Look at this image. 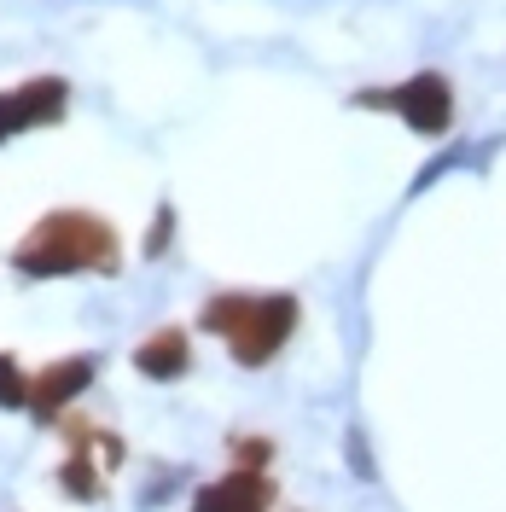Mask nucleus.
<instances>
[{
  "mask_svg": "<svg viewBox=\"0 0 506 512\" xmlns=\"http://www.w3.org/2000/svg\"><path fill=\"white\" fill-rule=\"evenodd\" d=\"M18 274L30 280H59V274H117V233L88 216V210H53L24 233L18 245Z\"/></svg>",
  "mask_w": 506,
  "mask_h": 512,
  "instance_id": "obj_1",
  "label": "nucleus"
},
{
  "mask_svg": "<svg viewBox=\"0 0 506 512\" xmlns=\"http://www.w3.org/2000/svg\"><path fill=\"white\" fill-rule=\"evenodd\" d=\"M204 332L227 338L239 367H268L297 332V297H210Z\"/></svg>",
  "mask_w": 506,
  "mask_h": 512,
  "instance_id": "obj_2",
  "label": "nucleus"
},
{
  "mask_svg": "<svg viewBox=\"0 0 506 512\" xmlns=\"http://www.w3.org/2000/svg\"><path fill=\"white\" fill-rule=\"evenodd\" d=\"M361 105H390L413 134H448V123H454V88H448V76H437V70H419L402 88L367 94Z\"/></svg>",
  "mask_w": 506,
  "mask_h": 512,
  "instance_id": "obj_3",
  "label": "nucleus"
},
{
  "mask_svg": "<svg viewBox=\"0 0 506 512\" xmlns=\"http://www.w3.org/2000/svg\"><path fill=\"white\" fill-rule=\"evenodd\" d=\"M64 105H70L64 76H35V82H24V88L0 94V146H6L12 134L35 128V123H59Z\"/></svg>",
  "mask_w": 506,
  "mask_h": 512,
  "instance_id": "obj_4",
  "label": "nucleus"
},
{
  "mask_svg": "<svg viewBox=\"0 0 506 512\" xmlns=\"http://www.w3.org/2000/svg\"><path fill=\"white\" fill-rule=\"evenodd\" d=\"M268 507H274V483L256 466H239L222 483H204L198 501H192V512H268Z\"/></svg>",
  "mask_w": 506,
  "mask_h": 512,
  "instance_id": "obj_5",
  "label": "nucleus"
},
{
  "mask_svg": "<svg viewBox=\"0 0 506 512\" xmlns=\"http://www.w3.org/2000/svg\"><path fill=\"white\" fill-rule=\"evenodd\" d=\"M88 384H94V355H64V361H53L41 379H30L35 419H64V402L82 396Z\"/></svg>",
  "mask_w": 506,
  "mask_h": 512,
  "instance_id": "obj_6",
  "label": "nucleus"
},
{
  "mask_svg": "<svg viewBox=\"0 0 506 512\" xmlns=\"http://www.w3.org/2000/svg\"><path fill=\"white\" fill-rule=\"evenodd\" d=\"M134 367H140L146 379H181L192 367V338L181 326H163V332H152V338L134 350Z\"/></svg>",
  "mask_w": 506,
  "mask_h": 512,
  "instance_id": "obj_7",
  "label": "nucleus"
},
{
  "mask_svg": "<svg viewBox=\"0 0 506 512\" xmlns=\"http://www.w3.org/2000/svg\"><path fill=\"white\" fill-rule=\"evenodd\" d=\"M0 408H30V379L18 373L12 355H0Z\"/></svg>",
  "mask_w": 506,
  "mask_h": 512,
  "instance_id": "obj_8",
  "label": "nucleus"
},
{
  "mask_svg": "<svg viewBox=\"0 0 506 512\" xmlns=\"http://www.w3.org/2000/svg\"><path fill=\"white\" fill-rule=\"evenodd\" d=\"M169 216H175V210L163 204V210H158V227H152V239H146V256H163V245H169Z\"/></svg>",
  "mask_w": 506,
  "mask_h": 512,
  "instance_id": "obj_9",
  "label": "nucleus"
}]
</instances>
